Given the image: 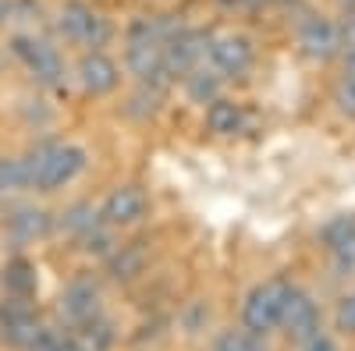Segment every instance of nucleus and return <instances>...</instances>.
Instances as JSON below:
<instances>
[{"mask_svg": "<svg viewBox=\"0 0 355 351\" xmlns=\"http://www.w3.org/2000/svg\"><path fill=\"white\" fill-rule=\"evenodd\" d=\"M299 39H302L306 53H309V57H320V61L334 57L338 46H341V33H338V28H334L327 18H309V21L302 25Z\"/></svg>", "mask_w": 355, "mask_h": 351, "instance_id": "10", "label": "nucleus"}, {"mask_svg": "<svg viewBox=\"0 0 355 351\" xmlns=\"http://www.w3.org/2000/svg\"><path fill=\"white\" fill-rule=\"evenodd\" d=\"M61 33L82 46H103L110 39V21L103 15H96L89 4H82V0H71V4H64L61 11Z\"/></svg>", "mask_w": 355, "mask_h": 351, "instance_id": "3", "label": "nucleus"}, {"mask_svg": "<svg viewBox=\"0 0 355 351\" xmlns=\"http://www.w3.org/2000/svg\"><path fill=\"white\" fill-rule=\"evenodd\" d=\"M331 255H334V267H338V273H355V234H348L345 242H338L334 249H331Z\"/></svg>", "mask_w": 355, "mask_h": 351, "instance_id": "18", "label": "nucleus"}, {"mask_svg": "<svg viewBox=\"0 0 355 351\" xmlns=\"http://www.w3.org/2000/svg\"><path fill=\"white\" fill-rule=\"evenodd\" d=\"M284 280H270V284H259L252 295L245 298L242 319H245V330L252 334H270L274 327H281V305H284Z\"/></svg>", "mask_w": 355, "mask_h": 351, "instance_id": "2", "label": "nucleus"}, {"mask_svg": "<svg viewBox=\"0 0 355 351\" xmlns=\"http://www.w3.org/2000/svg\"><path fill=\"white\" fill-rule=\"evenodd\" d=\"M206 57H210L214 68L224 78H239V75H245L252 68V46L242 36H227V39L210 43V53H206Z\"/></svg>", "mask_w": 355, "mask_h": 351, "instance_id": "8", "label": "nucleus"}, {"mask_svg": "<svg viewBox=\"0 0 355 351\" xmlns=\"http://www.w3.org/2000/svg\"><path fill=\"white\" fill-rule=\"evenodd\" d=\"M242 107L239 103H227V100H214L210 110H206V125H210V132L217 135H234L242 128Z\"/></svg>", "mask_w": 355, "mask_h": 351, "instance_id": "14", "label": "nucleus"}, {"mask_svg": "<svg viewBox=\"0 0 355 351\" xmlns=\"http://www.w3.org/2000/svg\"><path fill=\"white\" fill-rule=\"evenodd\" d=\"M338 330L355 334V291H352V295H345L341 305H338Z\"/></svg>", "mask_w": 355, "mask_h": 351, "instance_id": "20", "label": "nucleus"}, {"mask_svg": "<svg viewBox=\"0 0 355 351\" xmlns=\"http://www.w3.org/2000/svg\"><path fill=\"white\" fill-rule=\"evenodd\" d=\"M139 267H142V255H139V252H125V255L114 259V273H117V277H135Z\"/></svg>", "mask_w": 355, "mask_h": 351, "instance_id": "21", "label": "nucleus"}, {"mask_svg": "<svg viewBox=\"0 0 355 351\" xmlns=\"http://www.w3.org/2000/svg\"><path fill=\"white\" fill-rule=\"evenodd\" d=\"M15 53L25 61V68L33 71L36 82L43 85H61V75H64V64H61V57H57L53 46L40 43V39H15Z\"/></svg>", "mask_w": 355, "mask_h": 351, "instance_id": "6", "label": "nucleus"}, {"mask_svg": "<svg viewBox=\"0 0 355 351\" xmlns=\"http://www.w3.org/2000/svg\"><path fill=\"white\" fill-rule=\"evenodd\" d=\"M302 351H338V341L316 330L313 337H306V341H302Z\"/></svg>", "mask_w": 355, "mask_h": 351, "instance_id": "22", "label": "nucleus"}, {"mask_svg": "<svg viewBox=\"0 0 355 351\" xmlns=\"http://www.w3.org/2000/svg\"><path fill=\"white\" fill-rule=\"evenodd\" d=\"M11 15V4H8V0H0V21H4Z\"/></svg>", "mask_w": 355, "mask_h": 351, "instance_id": "23", "label": "nucleus"}, {"mask_svg": "<svg viewBox=\"0 0 355 351\" xmlns=\"http://www.w3.org/2000/svg\"><path fill=\"white\" fill-rule=\"evenodd\" d=\"M4 291L15 298H28L36 291V267L28 259H11L8 267H4Z\"/></svg>", "mask_w": 355, "mask_h": 351, "instance_id": "13", "label": "nucleus"}, {"mask_svg": "<svg viewBox=\"0 0 355 351\" xmlns=\"http://www.w3.org/2000/svg\"><path fill=\"white\" fill-rule=\"evenodd\" d=\"M214 351H266V344L259 341V334L252 330H224L214 344Z\"/></svg>", "mask_w": 355, "mask_h": 351, "instance_id": "16", "label": "nucleus"}, {"mask_svg": "<svg viewBox=\"0 0 355 351\" xmlns=\"http://www.w3.org/2000/svg\"><path fill=\"white\" fill-rule=\"evenodd\" d=\"M50 213H43V210H33V206H25V210H15L11 217H8V231H11V238L15 242H36V238H46L50 234Z\"/></svg>", "mask_w": 355, "mask_h": 351, "instance_id": "12", "label": "nucleus"}, {"mask_svg": "<svg viewBox=\"0 0 355 351\" xmlns=\"http://www.w3.org/2000/svg\"><path fill=\"white\" fill-rule=\"evenodd\" d=\"M33 188L28 181V160H0V192H21Z\"/></svg>", "mask_w": 355, "mask_h": 351, "instance_id": "15", "label": "nucleus"}, {"mask_svg": "<svg viewBox=\"0 0 355 351\" xmlns=\"http://www.w3.org/2000/svg\"><path fill=\"white\" fill-rule=\"evenodd\" d=\"M85 170V150L78 145H46L36 156H28V181L40 192L64 188Z\"/></svg>", "mask_w": 355, "mask_h": 351, "instance_id": "1", "label": "nucleus"}, {"mask_svg": "<svg viewBox=\"0 0 355 351\" xmlns=\"http://www.w3.org/2000/svg\"><path fill=\"white\" fill-rule=\"evenodd\" d=\"M117 64L110 61V57H103V53H85L82 57V64H78V82H82V89L85 93H93V96H107V93H114L117 89Z\"/></svg>", "mask_w": 355, "mask_h": 351, "instance_id": "9", "label": "nucleus"}, {"mask_svg": "<svg viewBox=\"0 0 355 351\" xmlns=\"http://www.w3.org/2000/svg\"><path fill=\"white\" fill-rule=\"evenodd\" d=\"M146 206H150V202H146V192L135 188V185H125V188H117V192L107 195L103 210H100V220H107L114 227H125V224L142 220L146 217Z\"/></svg>", "mask_w": 355, "mask_h": 351, "instance_id": "7", "label": "nucleus"}, {"mask_svg": "<svg viewBox=\"0 0 355 351\" xmlns=\"http://www.w3.org/2000/svg\"><path fill=\"white\" fill-rule=\"evenodd\" d=\"M61 312L71 319V323H85V319L100 316V291H96V284L75 280L64 291V298H61Z\"/></svg>", "mask_w": 355, "mask_h": 351, "instance_id": "11", "label": "nucleus"}, {"mask_svg": "<svg viewBox=\"0 0 355 351\" xmlns=\"http://www.w3.org/2000/svg\"><path fill=\"white\" fill-rule=\"evenodd\" d=\"M281 327H284L288 337H295V341H306V337H313V334L320 330V309H316V302L306 295V291L291 287V284H288V291H284Z\"/></svg>", "mask_w": 355, "mask_h": 351, "instance_id": "4", "label": "nucleus"}, {"mask_svg": "<svg viewBox=\"0 0 355 351\" xmlns=\"http://www.w3.org/2000/svg\"><path fill=\"white\" fill-rule=\"evenodd\" d=\"M189 93H192V100H199V103L214 100V96H217V78H214V75H206V71L189 75Z\"/></svg>", "mask_w": 355, "mask_h": 351, "instance_id": "19", "label": "nucleus"}, {"mask_svg": "<svg viewBox=\"0 0 355 351\" xmlns=\"http://www.w3.org/2000/svg\"><path fill=\"white\" fill-rule=\"evenodd\" d=\"M352 4H355V0H352Z\"/></svg>", "mask_w": 355, "mask_h": 351, "instance_id": "24", "label": "nucleus"}, {"mask_svg": "<svg viewBox=\"0 0 355 351\" xmlns=\"http://www.w3.org/2000/svg\"><path fill=\"white\" fill-rule=\"evenodd\" d=\"M96 224H100V213L89 206V202H78V206H71L64 213V231L78 234V238H85L89 231H96Z\"/></svg>", "mask_w": 355, "mask_h": 351, "instance_id": "17", "label": "nucleus"}, {"mask_svg": "<svg viewBox=\"0 0 355 351\" xmlns=\"http://www.w3.org/2000/svg\"><path fill=\"white\" fill-rule=\"evenodd\" d=\"M0 330H4V337L18 348H33L36 337L43 334V327L36 323V312L33 305H28V298H8L4 305H0Z\"/></svg>", "mask_w": 355, "mask_h": 351, "instance_id": "5", "label": "nucleus"}]
</instances>
